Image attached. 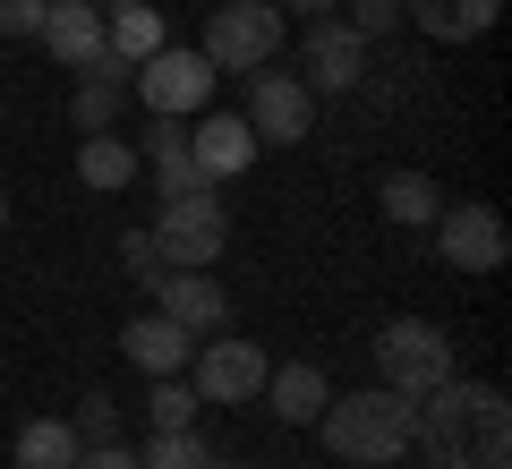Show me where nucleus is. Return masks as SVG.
Returning <instances> with one entry per match:
<instances>
[{
  "label": "nucleus",
  "instance_id": "ddd939ff",
  "mask_svg": "<svg viewBox=\"0 0 512 469\" xmlns=\"http://www.w3.org/2000/svg\"><path fill=\"white\" fill-rule=\"evenodd\" d=\"M188 350H197V342L171 325L163 307H146V316H128V325H120V359L146 367V376H188Z\"/></svg>",
  "mask_w": 512,
  "mask_h": 469
},
{
  "label": "nucleus",
  "instance_id": "9b49d317",
  "mask_svg": "<svg viewBox=\"0 0 512 469\" xmlns=\"http://www.w3.org/2000/svg\"><path fill=\"white\" fill-rule=\"evenodd\" d=\"M154 307H163L188 342H205V333H231V290H222L214 273H197V265H171L163 282H154Z\"/></svg>",
  "mask_w": 512,
  "mask_h": 469
},
{
  "label": "nucleus",
  "instance_id": "4468645a",
  "mask_svg": "<svg viewBox=\"0 0 512 469\" xmlns=\"http://www.w3.org/2000/svg\"><path fill=\"white\" fill-rule=\"evenodd\" d=\"M256 393H265V410H274L282 427H316V410L333 401V384H325V367H316V359H291V367H265Z\"/></svg>",
  "mask_w": 512,
  "mask_h": 469
},
{
  "label": "nucleus",
  "instance_id": "a878e982",
  "mask_svg": "<svg viewBox=\"0 0 512 469\" xmlns=\"http://www.w3.org/2000/svg\"><path fill=\"white\" fill-rule=\"evenodd\" d=\"M69 427H77V444H120V401H111V393H86Z\"/></svg>",
  "mask_w": 512,
  "mask_h": 469
},
{
  "label": "nucleus",
  "instance_id": "473e14b6",
  "mask_svg": "<svg viewBox=\"0 0 512 469\" xmlns=\"http://www.w3.org/2000/svg\"><path fill=\"white\" fill-rule=\"evenodd\" d=\"M86 9H111V0H86Z\"/></svg>",
  "mask_w": 512,
  "mask_h": 469
},
{
  "label": "nucleus",
  "instance_id": "f257e3e1",
  "mask_svg": "<svg viewBox=\"0 0 512 469\" xmlns=\"http://www.w3.org/2000/svg\"><path fill=\"white\" fill-rule=\"evenodd\" d=\"M410 452H427L436 469H512V401L495 384L444 376L410 401Z\"/></svg>",
  "mask_w": 512,
  "mask_h": 469
},
{
  "label": "nucleus",
  "instance_id": "bb28decb",
  "mask_svg": "<svg viewBox=\"0 0 512 469\" xmlns=\"http://www.w3.org/2000/svg\"><path fill=\"white\" fill-rule=\"evenodd\" d=\"M333 18H342V26H359V35L376 43V35H393V26H402V0H342Z\"/></svg>",
  "mask_w": 512,
  "mask_h": 469
},
{
  "label": "nucleus",
  "instance_id": "7ed1b4c3",
  "mask_svg": "<svg viewBox=\"0 0 512 469\" xmlns=\"http://www.w3.org/2000/svg\"><path fill=\"white\" fill-rule=\"evenodd\" d=\"M282 26H291V18H282L274 0H222L214 18H205V43H197V52L214 60V77H222V69H231V77H256V69H274V60H282Z\"/></svg>",
  "mask_w": 512,
  "mask_h": 469
},
{
  "label": "nucleus",
  "instance_id": "cd10ccee",
  "mask_svg": "<svg viewBox=\"0 0 512 469\" xmlns=\"http://www.w3.org/2000/svg\"><path fill=\"white\" fill-rule=\"evenodd\" d=\"M43 9H52V0H0V35H9V43L43 35Z\"/></svg>",
  "mask_w": 512,
  "mask_h": 469
},
{
  "label": "nucleus",
  "instance_id": "4be33fe9",
  "mask_svg": "<svg viewBox=\"0 0 512 469\" xmlns=\"http://www.w3.org/2000/svg\"><path fill=\"white\" fill-rule=\"evenodd\" d=\"M77 427L69 418H35V427H18V469H77Z\"/></svg>",
  "mask_w": 512,
  "mask_h": 469
},
{
  "label": "nucleus",
  "instance_id": "0eeeda50",
  "mask_svg": "<svg viewBox=\"0 0 512 469\" xmlns=\"http://www.w3.org/2000/svg\"><path fill=\"white\" fill-rule=\"evenodd\" d=\"M239 120L256 128V145H299V137H316V94H308V77L299 69H256L248 77V111Z\"/></svg>",
  "mask_w": 512,
  "mask_h": 469
},
{
  "label": "nucleus",
  "instance_id": "b1692460",
  "mask_svg": "<svg viewBox=\"0 0 512 469\" xmlns=\"http://www.w3.org/2000/svg\"><path fill=\"white\" fill-rule=\"evenodd\" d=\"M197 410H205V401H197V384H188V376H154V393H146L154 427H197Z\"/></svg>",
  "mask_w": 512,
  "mask_h": 469
},
{
  "label": "nucleus",
  "instance_id": "a211bd4d",
  "mask_svg": "<svg viewBox=\"0 0 512 469\" xmlns=\"http://www.w3.org/2000/svg\"><path fill=\"white\" fill-rule=\"evenodd\" d=\"M35 43H52L60 69H86V60H103V9H86V0H52Z\"/></svg>",
  "mask_w": 512,
  "mask_h": 469
},
{
  "label": "nucleus",
  "instance_id": "6ab92c4d",
  "mask_svg": "<svg viewBox=\"0 0 512 469\" xmlns=\"http://www.w3.org/2000/svg\"><path fill=\"white\" fill-rule=\"evenodd\" d=\"M495 9H504V0H402V18L419 26V35H436V43H478L495 26Z\"/></svg>",
  "mask_w": 512,
  "mask_h": 469
},
{
  "label": "nucleus",
  "instance_id": "2f4dec72",
  "mask_svg": "<svg viewBox=\"0 0 512 469\" xmlns=\"http://www.w3.org/2000/svg\"><path fill=\"white\" fill-rule=\"evenodd\" d=\"M0 231H9V188H0Z\"/></svg>",
  "mask_w": 512,
  "mask_h": 469
},
{
  "label": "nucleus",
  "instance_id": "39448f33",
  "mask_svg": "<svg viewBox=\"0 0 512 469\" xmlns=\"http://www.w3.org/2000/svg\"><path fill=\"white\" fill-rule=\"evenodd\" d=\"M154 239H163L171 265L214 273V265H222V248H231V214H222V188H197V197H163V214H154Z\"/></svg>",
  "mask_w": 512,
  "mask_h": 469
},
{
  "label": "nucleus",
  "instance_id": "f03ea898",
  "mask_svg": "<svg viewBox=\"0 0 512 469\" xmlns=\"http://www.w3.org/2000/svg\"><path fill=\"white\" fill-rule=\"evenodd\" d=\"M316 427H325V452L350 469H393L410 461V401L393 393V384H367V393H333L325 410H316Z\"/></svg>",
  "mask_w": 512,
  "mask_h": 469
},
{
  "label": "nucleus",
  "instance_id": "20e7f679",
  "mask_svg": "<svg viewBox=\"0 0 512 469\" xmlns=\"http://www.w3.org/2000/svg\"><path fill=\"white\" fill-rule=\"evenodd\" d=\"M376 376L402 401H419V393H436V384L453 376V342H444L427 316H393V325L376 333Z\"/></svg>",
  "mask_w": 512,
  "mask_h": 469
},
{
  "label": "nucleus",
  "instance_id": "412c9836",
  "mask_svg": "<svg viewBox=\"0 0 512 469\" xmlns=\"http://www.w3.org/2000/svg\"><path fill=\"white\" fill-rule=\"evenodd\" d=\"M436 214H444V188L427 180V171H393V180H384V222H393V231H427Z\"/></svg>",
  "mask_w": 512,
  "mask_h": 469
},
{
  "label": "nucleus",
  "instance_id": "5701e85b",
  "mask_svg": "<svg viewBox=\"0 0 512 469\" xmlns=\"http://www.w3.org/2000/svg\"><path fill=\"white\" fill-rule=\"evenodd\" d=\"M205 461H214V444L197 427H154L146 452H137V469H205Z\"/></svg>",
  "mask_w": 512,
  "mask_h": 469
},
{
  "label": "nucleus",
  "instance_id": "423d86ee",
  "mask_svg": "<svg viewBox=\"0 0 512 469\" xmlns=\"http://www.w3.org/2000/svg\"><path fill=\"white\" fill-rule=\"evenodd\" d=\"M128 86H137V103H146V111L188 120V111L214 103V60H205V52H180V43H163L154 60H137V69H128Z\"/></svg>",
  "mask_w": 512,
  "mask_h": 469
},
{
  "label": "nucleus",
  "instance_id": "6e6552de",
  "mask_svg": "<svg viewBox=\"0 0 512 469\" xmlns=\"http://www.w3.org/2000/svg\"><path fill=\"white\" fill-rule=\"evenodd\" d=\"M265 350L256 342H231V333H205L197 350H188V384H197V401H214V410H239V401H256V384H265Z\"/></svg>",
  "mask_w": 512,
  "mask_h": 469
},
{
  "label": "nucleus",
  "instance_id": "2eb2a0df",
  "mask_svg": "<svg viewBox=\"0 0 512 469\" xmlns=\"http://www.w3.org/2000/svg\"><path fill=\"white\" fill-rule=\"evenodd\" d=\"M137 163H154V188H163V197H197L205 188V171L188 163V120H163V111H154L146 137H137Z\"/></svg>",
  "mask_w": 512,
  "mask_h": 469
},
{
  "label": "nucleus",
  "instance_id": "72a5a7b5",
  "mask_svg": "<svg viewBox=\"0 0 512 469\" xmlns=\"http://www.w3.org/2000/svg\"><path fill=\"white\" fill-rule=\"evenodd\" d=\"M308 469H325V461H308Z\"/></svg>",
  "mask_w": 512,
  "mask_h": 469
},
{
  "label": "nucleus",
  "instance_id": "1a4fd4ad",
  "mask_svg": "<svg viewBox=\"0 0 512 469\" xmlns=\"http://www.w3.org/2000/svg\"><path fill=\"white\" fill-rule=\"evenodd\" d=\"M299 77H308V94H359L367 86V35H359V26H342V18H308Z\"/></svg>",
  "mask_w": 512,
  "mask_h": 469
},
{
  "label": "nucleus",
  "instance_id": "aec40b11",
  "mask_svg": "<svg viewBox=\"0 0 512 469\" xmlns=\"http://www.w3.org/2000/svg\"><path fill=\"white\" fill-rule=\"evenodd\" d=\"M77 180H86V188H103V197H120V188L137 180V145H128L120 128L86 137V145H77Z\"/></svg>",
  "mask_w": 512,
  "mask_h": 469
},
{
  "label": "nucleus",
  "instance_id": "7c9ffc66",
  "mask_svg": "<svg viewBox=\"0 0 512 469\" xmlns=\"http://www.w3.org/2000/svg\"><path fill=\"white\" fill-rule=\"evenodd\" d=\"M205 469H256V461H222V452H214V461H205Z\"/></svg>",
  "mask_w": 512,
  "mask_h": 469
},
{
  "label": "nucleus",
  "instance_id": "c756f323",
  "mask_svg": "<svg viewBox=\"0 0 512 469\" xmlns=\"http://www.w3.org/2000/svg\"><path fill=\"white\" fill-rule=\"evenodd\" d=\"M282 18H333V9H342V0H274Z\"/></svg>",
  "mask_w": 512,
  "mask_h": 469
},
{
  "label": "nucleus",
  "instance_id": "dca6fc26",
  "mask_svg": "<svg viewBox=\"0 0 512 469\" xmlns=\"http://www.w3.org/2000/svg\"><path fill=\"white\" fill-rule=\"evenodd\" d=\"M120 94H128V60H86L77 69V94H69V120L86 128V137H103V128H120Z\"/></svg>",
  "mask_w": 512,
  "mask_h": 469
},
{
  "label": "nucleus",
  "instance_id": "f3484780",
  "mask_svg": "<svg viewBox=\"0 0 512 469\" xmlns=\"http://www.w3.org/2000/svg\"><path fill=\"white\" fill-rule=\"evenodd\" d=\"M163 43H171V26H163L154 0H111V9H103V52H111V60L137 69V60H154Z\"/></svg>",
  "mask_w": 512,
  "mask_h": 469
},
{
  "label": "nucleus",
  "instance_id": "9d476101",
  "mask_svg": "<svg viewBox=\"0 0 512 469\" xmlns=\"http://www.w3.org/2000/svg\"><path fill=\"white\" fill-rule=\"evenodd\" d=\"M427 231H436L444 265H461V273H495V265H504V248H512V231H504L495 205H444Z\"/></svg>",
  "mask_w": 512,
  "mask_h": 469
},
{
  "label": "nucleus",
  "instance_id": "393cba45",
  "mask_svg": "<svg viewBox=\"0 0 512 469\" xmlns=\"http://www.w3.org/2000/svg\"><path fill=\"white\" fill-rule=\"evenodd\" d=\"M120 273H128V282H163V273H171V256H163V239H154V222H146V231H120Z\"/></svg>",
  "mask_w": 512,
  "mask_h": 469
},
{
  "label": "nucleus",
  "instance_id": "c85d7f7f",
  "mask_svg": "<svg viewBox=\"0 0 512 469\" xmlns=\"http://www.w3.org/2000/svg\"><path fill=\"white\" fill-rule=\"evenodd\" d=\"M77 469H137V452H128V444H86Z\"/></svg>",
  "mask_w": 512,
  "mask_h": 469
},
{
  "label": "nucleus",
  "instance_id": "f8f14e48",
  "mask_svg": "<svg viewBox=\"0 0 512 469\" xmlns=\"http://www.w3.org/2000/svg\"><path fill=\"white\" fill-rule=\"evenodd\" d=\"M188 163L205 171V188L239 180V171L256 163V128L239 120V111H197V128H188Z\"/></svg>",
  "mask_w": 512,
  "mask_h": 469
}]
</instances>
